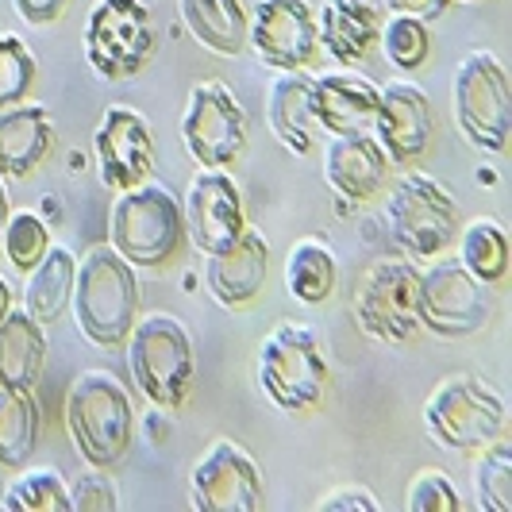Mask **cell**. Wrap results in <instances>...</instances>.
I'll return each mask as SVG.
<instances>
[{
    "label": "cell",
    "instance_id": "obj_1",
    "mask_svg": "<svg viewBox=\"0 0 512 512\" xmlns=\"http://www.w3.org/2000/svg\"><path fill=\"white\" fill-rule=\"evenodd\" d=\"M77 328L97 347H120L139 320V282L135 266L112 243L89 247L74 278Z\"/></svg>",
    "mask_w": 512,
    "mask_h": 512
},
{
    "label": "cell",
    "instance_id": "obj_2",
    "mask_svg": "<svg viewBox=\"0 0 512 512\" xmlns=\"http://www.w3.org/2000/svg\"><path fill=\"white\" fill-rule=\"evenodd\" d=\"M66 428L89 466L112 470L128 459L135 439V409L124 382L108 370L77 374L66 393Z\"/></svg>",
    "mask_w": 512,
    "mask_h": 512
},
{
    "label": "cell",
    "instance_id": "obj_3",
    "mask_svg": "<svg viewBox=\"0 0 512 512\" xmlns=\"http://www.w3.org/2000/svg\"><path fill=\"white\" fill-rule=\"evenodd\" d=\"M332 382L324 339L308 324L282 320L258 347V385L282 412L316 409Z\"/></svg>",
    "mask_w": 512,
    "mask_h": 512
},
{
    "label": "cell",
    "instance_id": "obj_4",
    "mask_svg": "<svg viewBox=\"0 0 512 512\" xmlns=\"http://www.w3.org/2000/svg\"><path fill=\"white\" fill-rule=\"evenodd\" d=\"M108 235H112V247L128 258L131 266L162 270L181 255V243H185L181 201L154 181L124 189L120 201L112 205Z\"/></svg>",
    "mask_w": 512,
    "mask_h": 512
},
{
    "label": "cell",
    "instance_id": "obj_5",
    "mask_svg": "<svg viewBox=\"0 0 512 512\" xmlns=\"http://www.w3.org/2000/svg\"><path fill=\"white\" fill-rule=\"evenodd\" d=\"M128 343V366L143 397L158 409H181L193 389V339L178 316L151 312L135 320Z\"/></svg>",
    "mask_w": 512,
    "mask_h": 512
},
{
    "label": "cell",
    "instance_id": "obj_6",
    "mask_svg": "<svg viewBox=\"0 0 512 512\" xmlns=\"http://www.w3.org/2000/svg\"><path fill=\"white\" fill-rule=\"evenodd\" d=\"M424 428L439 447L459 455H478L493 439L505 436L509 409L489 382L459 374V378H443L432 389L424 405Z\"/></svg>",
    "mask_w": 512,
    "mask_h": 512
},
{
    "label": "cell",
    "instance_id": "obj_7",
    "mask_svg": "<svg viewBox=\"0 0 512 512\" xmlns=\"http://www.w3.org/2000/svg\"><path fill=\"white\" fill-rule=\"evenodd\" d=\"M385 224L409 255L436 258L459 235V205L436 178L405 174L385 197Z\"/></svg>",
    "mask_w": 512,
    "mask_h": 512
},
{
    "label": "cell",
    "instance_id": "obj_8",
    "mask_svg": "<svg viewBox=\"0 0 512 512\" xmlns=\"http://www.w3.org/2000/svg\"><path fill=\"white\" fill-rule=\"evenodd\" d=\"M455 120L478 151L505 154L512 135V93L501 62L489 51L462 58L455 74Z\"/></svg>",
    "mask_w": 512,
    "mask_h": 512
},
{
    "label": "cell",
    "instance_id": "obj_9",
    "mask_svg": "<svg viewBox=\"0 0 512 512\" xmlns=\"http://www.w3.org/2000/svg\"><path fill=\"white\" fill-rule=\"evenodd\" d=\"M154 54L151 8L143 0H97L85 24V58L108 81L143 74Z\"/></svg>",
    "mask_w": 512,
    "mask_h": 512
},
{
    "label": "cell",
    "instance_id": "obj_10",
    "mask_svg": "<svg viewBox=\"0 0 512 512\" xmlns=\"http://www.w3.org/2000/svg\"><path fill=\"white\" fill-rule=\"evenodd\" d=\"M355 320L378 343H409L420 332V270L409 258H382L355 293Z\"/></svg>",
    "mask_w": 512,
    "mask_h": 512
},
{
    "label": "cell",
    "instance_id": "obj_11",
    "mask_svg": "<svg viewBox=\"0 0 512 512\" xmlns=\"http://www.w3.org/2000/svg\"><path fill=\"white\" fill-rule=\"evenodd\" d=\"M181 139L201 170H228L239 162V154L247 151V112L228 85L201 81L189 93Z\"/></svg>",
    "mask_w": 512,
    "mask_h": 512
},
{
    "label": "cell",
    "instance_id": "obj_12",
    "mask_svg": "<svg viewBox=\"0 0 512 512\" xmlns=\"http://www.w3.org/2000/svg\"><path fill=\"white\" fill-rule=\"evenodd\" d=\"M486 285L466 274L462 262H436L420 274V324L443 339H462L486 328Z\"/></svg>",
    "mask_w": 512,
    "mask_h": 512
},
{
    "label": "cell",
    "instance_id": "obj_13",
    "mask_svg": "<svg viewBox=\"0 0 512 512\" xmlns=\"http://www.w3.org/2000/svg\"><path fill=\"white\" fill-rule=\"evenodd\" d=\"M251 51L274 70H308L320 54L316 12L308 0H258L247 16Z\"/></svg>",
    "mask_w": 512,
    "mask_h": 512
},
{
    "label": "cell",
    "instance_id": "obj_14",
    "mask_svg": "<svg viewBox=\"0 0 512 512\" xmlns=\"http://www.w3.org/2000/svg\"><path fill=\"white\" fill-rule=\"evenodd\" d=\"M189 501L201 512H255L262 501L255 459L239 443L216 439L189 474Z\"/></svg>",
    "mask_w": 512,
    "mask_h": 512
},
{
    "label": "cell",
    "instance_id": "obj_15",
    "mask_svg": "<svg viewBox=\"0 0 512 512\" xmlns=\"http://www.w3.org/2000/svg\"><path fill=\"white\" fill-rule=\"evenodd\" d=\"M185 212V235L201 255H220L247 231L243 216V193L224 170H201L189 181V193L181 201Z\"/></svg>",
    "mask_w": 512,
    "mask_h": 512
},
{
    "label": "cell",
    "instance_id": "obj_16",
    "mask_svg": "<svg viewBox=\"0 0 512 512\" xmlns=\"http://www.w3.org/2000/svg\"><path fill=\"white\" fill-rule=\"evenodd\" d=\"M370 135L378 139L389 166H409L416 158H424V151L432 147V135H436V116H432L428 93L409 81H389L378 97V116H374Z\"/></svg>",
    "mask_w": 512,
    "mask_h": 512
},
{
    "label": "cell",
    "instance_id": "obj_17",
    "mask_svg": "<svg viewBox=\"0 0 512 512\" xmlns=\"http://www.w3.org/2000/svg\"><path fill=\"white\" fill-rule=\"evenodd\" d=\"M97 162H101V178L108 189L124 193L151 178L154 170V131L151 124L128 108V104H112L104 108V120L97 135Z\"/></svg>",
    "mask_w": 512,
    "mask_h": 512
},
{
    "label": "cell",
    "instance_id": "obj_18",
    "mask_svg": "<svg viewBox=\"0 0 512 512\" xmlns=\"http://www.w3.org/2000/svg\"><path fill=\"white\" fill-rule=\"evenodd\" d=\"M324 178L343 205H366L389 181V158L370 131L335 135L324 154Z\"/></svg>",
    "mask_w": 512,
    "mask_h": 512
},
{
    "label": "cell",
    "instance_id": "obj_19",
    "mask_svg": "<svg viewBox=\"0 0 512 512\" xmlns=\"http://www.w3.org/2000/svg\"><path fill=\"white\" fill-rule=\"evenodd\" d=\"M266 270H270V243H266V235L247 228L228 251L208 255V289L224 308L243 312L262 297Z\"/></svg>",
    "mask_w": 512,
    "mask_h": 512
},
{
    "label": "cell",
    "instance_id": "obj_20",
    "mask_svg": "<svg viewBox=\"0 0 512 512\" xmlns=\"http://www.w3.org/2000/svg\"><path fill=\"white\" fill-rule=\"evenodd\" d=\"M382 89L362 74L312 77V116L328 135H362L374 128Z\"/></svg>",
    "mask_w": 512,
    "mask_h": 512
},
{
    "label": "cell",
    "instance_id": "obj_21",
    "mask_svg": "<svg viewBox=\"0 0 512 512\" xmlns=\"http://www.w3.org/2000/svg\"><path fill=\"white\" fill-rule=\"evenodd\" d=\"M54 147V120L43 104L0 108V178H31Z\"/></svg>",
    "mask_w": 512,
    "mask_h": 512
},
{
    "label": "cell",
    "instance_id": "obj_22",
    "mask_svg": "<svg viewBox=\"0 0 512 512\" xmlns=\"http://www.w3.org/2000/svg\"><path fill=\"white\" fill-rule=\"evenodd\" d=\"M378 31H382V16L370 0H324L316 16L320 47L339 66H359L378 47Z\"/></svg>",
    "mask_w": 512,
    "mask_h": 512
},
{
    "label": "cell",
    "instance_id": "obj_23",
    "mask_svg": "<svg viewBox=\"0 0 512 512\" xmlns=\"http://www.w3.org/2000/svg\"><path fill=\"white\" fill-rule=\"evenodd\" d=\"M270 128L293 154H312L316 116H312V77L305 70H282L266 97Z\"/></svg>",
    "mask_w": 512,
    "mask_h": 512
},
{
    "label": "cell",
    "instance_id": "obj_24",
    "mask_svg": "<svg viewBox=\"0 0 512 512\" xmlns=\"http://www.w3.org/2000/svg\"><path fill=\"white\" fill-rule=\"evenodd\" d=\"M43 366H47V332H43V324L24 308H12L0 320V385L31 389L39 382Z\"/></svg>",
    "mask_w": 512,
    "mask_h": 512
},
{
    "label": "cell",
    "instance_id": "obj_25",
    "mask_svg": "<svg viewBox=\"0 0 512 512\" xmlns=\"http://www.w3.org/2000/svg\"><path fill=\"white\" fill-rule=\"evenodd\" d=\"M181 20L205 51L235 58L247 51V8L243 0H181Z\"/></svg>",
    "mask_w": 512,
    "mask_h": 512
},
{
    "label": "cell",
    "instance_id": "obj_26",
    "mask_svg": "<svg viewBox=\"0 0 512 512\" xmlns=\"http://www.w3.org/2000/svg\"><path fill=\"white\" fill-rule=\"evenodd\" d=\"M339 282V258L324 239H301L285 255V289L293 301L316 308L332 301Z\"/></svg>",
    "mask_w": 512,
    "mask_h": 512
},
{
    "label": "cell",
    "instance_id": "obj_27",
    "mask_svg": "<svg viewBox=\"0 0 512 512\" xmlns=\"http://www.w3.org/2000/svg\"><path fill=\"white\" fill-rule=\"evenodd\" d=\"M74 278H77V258L70 247H54L47 251V258L31 270L24 289V312H31L43 328H51L54 320L70 308L74 297Z\"/></svg>",
    "mask_w": 512,
    "mask_h": 512
},
{
    "label": "cell",
    "instance_id": "obj_28",
    "mask_svg": "<svg viewBox=\"0 0 512 512\" xmlns=\"http://www.w3.org/2000/svg\"><path fill=\"white\" fill-rule=\"evenodd\" d=\"M39 443V405L31 389L0 385V470H24Z\"/></svg>",
    "mask_w": 512,
    "mask_h": 512
},
{
    "label": "cell",
    "instance_id": "obj_29",
    "mask_svg": "<svg viewBox=\"0 0 512 512\" xmlns=\"http://www.w3.org/2000/svg\"><path fill=\"white\" fill-rule=\"evenodd\" d=\"M459 239V262L466 266V274H474L482 285L505 282L512 262L509 231L501 228L493 216H478L455 235Z\"/></svg>",
    "mask_w": 512,
    "mask_h": 512
},
{
    "label": "cell",
    "instance_id": "obj_30",
    "mask_svg": "<svg viewBox=\"0 0 512 512\" xmlns=\"http://www.w3.org/2000/svg\"><path fill=\"white\" fill-rule=\"evenodd\" d=\"M0 505L12 512H74L70 509V489L62 482V474L51 470V466L24 470V474L8 486Z\"/></svg>",
    "mask_w": 512,
    "mask_h": 512
},
{
    "label": "cell",
    "instance_id": "obj_31",
    "mask_svg": "<svg viewBox=\"0 0 512 512\" xmlns=\"http://www.w3.org/2000/svg\"><path fill=\"white\" fill-rule=\"evenodd\" d=\"M378 43H382L385 58L397 66V70H420L432 54V31H428V20H416V16H405V12H393L389 20L378 31Z\"/></svg>",
    "mask_w": 512,
    "mask_h": 512
},
{
    "label": "cell",
    "instance_id": "obj_32",
    "mask_svg": "<svg viewBox=\"0 0 512 512\" xmlns=\"http://www.w3.org/2000/svg\"><path fill=\"white\" fill-rule=\"evenodd\" d=\"M482 459L474 466V493L486 512H512V443L505 436L493 439L478 451Z\"/></svg>",
    "mask_w": 512,
    "mask_h": 512
},
{
    "label": "cell",
    "instance_id": "obj_33",
    "mask_svg": "<svg viewBox=\"0 0 512 512\" xmlns=\"http://www.w3.org/2000/svg\"><path fill=\"white\" fill-rule=\"evenodd\" d=\"M0 251L20 274H31L51 251V231L35 212H12L4 224V235H0Z\"/></svg>",
    "mask_w": 512,
    "mask_h": 512
},
{
    "label": "cell",
    "instance_id": "obj_34",
    "mask_svg": "<svg viewBox=\"0 0 512 512\" xmlns=\"http://www.w3.org/2000/svg\"><path fill=\"white\" fill-rule=\"evenodd\" d=\"M35 77H39V66L24 39L0 31V108L24 104L35 89Z\"/></svg>",
    "mask_w": 512,
    "mask_h": 512
},
{
    "label": "cell",
    "instance_id": "obj_35",
    "mask_svg": "<svg viewBox=\"0 0 512 512\" xmlns=\"http://www.w3.org/2000/svg\"><path fill=\"white\" fill-rule=\"evenodd\" d=\"M459 489L443 470H420L409 486V512H459Z\"/></svg>",
    "mask_w": 512,
    "mask_h": 512
},
{
    "label": "cell",
    "instance_id": "obj_36",
    "mask_svg": "<svg viewBox=\"0 0 512 512\" xmlns=\"http://www.w3.org/2000/svg\"><path fill=\"white\" fill-rule=\"evenodd\" d=\"M70 509L74 512H116L120 509V493L116 482L108 478V470L89 466L70 489Z\"/></svg>",
    "mask_w": 512,
    "mask_h": 512
},
{
    "label": "cell",
    "instance_id": "obj_37",
    "mask_svg": "<svg viewBox=\"0 0 512 512\" xmlns=\"http://www.w3.org/2000/svg\"><path fill=\"white\" fill-rule=\"evenodd\" d=\"M320 512H378V501H374V493H366V489L343 486L320 501Z\"/></svg>",
    "mask_w": 512,
    "mask_h": 512
},
{
    "label": "cell",
    "instance_id": "obj_38",
    "mask_svg": "<svg viewBox=\"0 0 512 512\" xmlns=\"http://www.w3.org/2000/svg\"><path fill=\"white\" fill-rule=\"evenodd\" d=\"M12 4H16V12H20L31 27H47L66 12L70 0H12Z\"/></svg>",
    "mask_w": 512,
    "mask_h": 512
},
{
    "label": "cell",
    "instance_id": "obj_39",
    "mask_svg": "<svg viewBox=\"0 0 512 512\" xmlns=\"http://www.w3.org/2000/svg\"><path fill=\"white\" fill-rule=\"evenodd\" d=\"M393 12H405V16H416V20H439L447 12L451 0H385Z\"/></svg>",
    "mask_w": 512,
    "mask_h": 512
},
{
    "label": "cell",
    "instance_id": "obj_40",
    "mask_svg": "<svg viewBox=\"0 0 512 512\" xmlns=\"http://www.w3.org/2000/svg\"><path fill=\"white\" fill-rule=\"evenodd\" d=\"M12 297H16V293H12V285L0 278V320L12 312Z\"/></svg>",
    "mask_w": 512,
    "mask_h": 512
},
{
    "label": "cell",
    "instance_id": "obj_41",
    "mask_svg": "<svg viewBox=\"0 0 512 512\" xmlns=\"http://www.w3.org/2000/svg\"><path fill=\"white\" fill-rule=\"evenodd\" d=\"M12 208H8V193H4V181H0V235H4V224H8Z\"/></svg>",
    "mask_w": 512,
    "mask_h": 512
},
{
    "label": "cell",
    "instance_id": "obj_42",
    "mask_svg": "<svg viewBox=\"0 0 512 512\" xmlns=\"http://www.w3.org/2000/svg\"><path fill=\"white\" fill-rule=\"evenodd\" d=\"M466 4H478V0H466Z\"/></svg>",
    "mask_w": 512,
    "mask_h": 512
}]
</instances>
